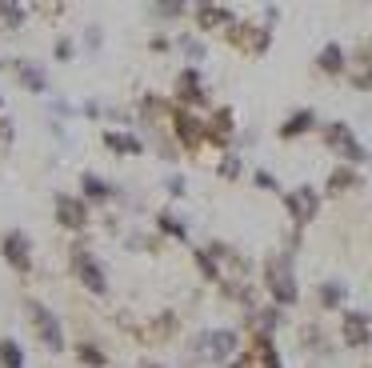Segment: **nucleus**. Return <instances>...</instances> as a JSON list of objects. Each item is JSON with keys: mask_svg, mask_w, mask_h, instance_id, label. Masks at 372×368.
Wrapping results in <instances>:
<instances>
[{"mask_svg": "<svg viewBox=\"0 0 372 368\" xmlns=\"http://www.w3.org/2000/svg\"><path fill=\"white\" fill-rule=\"evenodd\" d=\"M264 288L277 300V308H292L301 300V284H297V268H292V253H272L264 260Z\"/></svg>", "mask_w": 372, "mask_h": 368, "instance_id": "nucleus-1", "label": "nucleus"}, {"mask_svg": "<svg viewBox=\"0 0 372 368\" xmlns=\"http://www.w3.org/2000/svg\"><path fill=\"white\" fill-rule=\"evenodd\" d=\"M188 356L192 360H209V365H229L240 356V336L236 328H209V332H196L188 341Z\"/></svg>", "mask_w": 372, "mask_h": 368, "instance_id": "nucleus-2", "label": "nucleus"}, {"mask_svg": "<svg viewBox=\"0 0 372 368\" xmlns=\"http://www.w3.org/2000/svg\"><path fill=\"white\" fill-rule=\"evenodd\" d=\"M24 317H28V324H32V332H36V341L48 348V352H65V324H60V317L48 308L45 300H24Z\"/></svg>", "mask_w": 372, "mask_h": 368, "instance_id": "nucleus-3", "label": "nucleus"}, {"mask_svg": "<svg viewBox=\"0 0 372 368\" xmlns=\"http://www.w3.org/2000/svg\"><path fill=\"white\" fill-rule=\"evenodd\" d=\"M69 260H72V276H76L93 297H104V292H108V273H104V264L89 253L84 240H76V244L69 249Z\"/></svg>", "mask_w": 372, "mask_h": 368, "instance_id": "nucleus-4", "label": "nucleus"}, {"mask_svg": "<svg viewBox=\"0 0 372 368\" xmlns=\"http://www.w3.org/2000/svg\"><path fill=\"white\" fill-rule=\"evenodd\" d=\"M325 144L336 152V157H345V164H369V148L356 140V133H352V124H345V120H328L325 124Z\"/></svg>", "mask_w": 372, "mask_h": 368, "instance_id": "nucleus-5", "label": "nucleus"}, {"mask_svg": "<svg viewBox=\"0 0 372 368\" xmlns=\"http://www.w3.org/2000/svg\"><path fill=\"white\" fill-rule=\"evenodd\" d=\"M284 208H288V216L297 220V229H304V225H312L316 212H321V192H316L312 184H297L292 192H284Z\"/></svg>", "mask_w": 372, "mask_h": 368, "instance_id": "nucleus-6", "label": "nucleus"}, {"mask_svg": "<svg viewBox=\"0 0 372 368\" xmlns=\"http://www.w3.org/2000/svg\"><path fill=\"white\" fill-rule=\"evenodd\" d=\"M0 253H4V260H8L16 273H28V268H32V236L24 229H8L0 236Z\"/></svg>", "mask_w": 372, "mask_h": 368, "instance_id": "nucleus-7", "label": "nucleus"}, {"mask_svg": "<svg viewBox=\"0 0 372 368\" xmlns=\"http://www.w3.org/2000/svg\"><path fill=\"white\" fill-rule=\"evenodd\" d=\"M52 208H56V225H60V229H69V232H84V229H89V205H84L80 196H72V192H56Z\"/></svg>", "mask_w": 372, "mask_h": 368, "instance_id": "nucleus-8", "label": "nucleus"}, {"mask_svg": "<svg viewBox=\"0 0 372 368\" xmlns=\"http://www.w3.org/2000/svg\"><path fill=\"white\" fill-rule=\"evenodd\" d=\"M229 41L248 56H264L272 45V28H260V24H233L229 28Z\"/></svg>", "mask_w": 372, "mask_h": 368, "instance_id": "nucleus-9", "label": "nucleus"}, {"mask_svg": "<svg viewBox=\"0 0 372 368\" xmlns=\"http://www.w3.org/2000/svg\"><path fill=\"white\" fill-rule=\"evenodd\" d=\"M172 137H176L181 148L196 152V148L205 144V120L196 113H188V108H176V113H172Z\"/></svg>", "mask_w": 372, "mask_h": 368, "instance_id": "nucleus-10", "label": "nucleus"}, {"mask_svg": "<svg viewBox=\"0 0 372 368\" xmlns=\"http://www.w3.org/2000/svg\"><path fill=\"white\" fill-rule=\"evenodd\" d=\"M176 100H181V108H188V113H192V104H205V100H209V89H205L200 69L188 65V69L176 76Z\"/></svg>", "mask_w": 372, "mask_h": 368, "instance_id": "nucleus-11", "label": "nucleus"}, {"mask_svg": "<svg viewBox=\"0 0 372 368\" xmlns=\"http://www.w3.org/2000/svg\"><path fill=\"white\" fill-rule=\"evenodd\" d=\"M117 196H124V188L120 184H108L104 176H96V172H80V200L89 205H108V200H117Z\"/></svg>", "mask_w": 372, "mask_h": 368, "instance_id": "nucleus-12", "label": "nucleus"}, {"mask_svg": "<svg viewBox=\"0 0 372 368\" xmlns=\"http://www.w3.org/2000/svg\"><path fill=\"white\" fill-rule=\"evenodd\" d=\"M192 16H196V28H200V32H216V28L229 32V28L236 24V12L229 8V4H196Z\"/></svg>", "mask_w": 372, "mask_h": 368, "instance_id": "nucleus-13", "label": "nucleus"}, {"mask_svg": "<svg viewBox=\"0 0 372 368\" xmlns=\"http://www.w3.org/2000/svg\"><path fill=\"white\" fill-rule=\"evenodd\" d=\"M340 336H345V345L349 348H369L372 345V317L369 312H345Z\"/></svg>", "mask_w": 372, "mask_h": 368, "instance_id": "nucleus-14", "label": "nucleus"}, {"mask_svg": "<svg viewBox=\"0 0 372 368\" xmlns=\"http://www.w3.org/2000/svg\"><path fill=\"white\" fill-rule=\"evenodd\" d=\"M236 137V116H233V108H216L212 113V120L205 124V140H212V144H229V140Z\"/></svg>", "mask_w": 372, "mask_h": 368, "instance_id": "nucleus-15", "label": "nucleus"}, {"mask_svg": "<svg viewBox=\"0 0 372 368\" xmlns=\"http://www.w3.org/2000/svg\"><path fill=\"white\" fill-rule=\"evenodd\" d=\"M104 148L117 152V157H140V152H144V140H140L137 133H128V128H124V133H120V128H108V133H104Z\"/></svg>", "mask_w": 372, "mask_h": 368, "instance_id": "nucleus-16", "label": "nucleus"}, {"mask_svg": "<svg viewBox=\"0 0 372 368\" xmlns=\"http://www.w3.org/2000/svg\"><path fill=\"white\" fill-rule=\"evenodd\" d=\"M312 128H316V113H312V108H301V113H292L280 124V140L304 137V133H312Z\"/></svg>", "mask_w": 372, "mask_h": 368, "instance_id": "nucleus-17", "label": "nucleus"}, {"mask_svg": "<svg viewBox=\"0 0 372 368\" xmlns=\"http://www.w3.org/2000/svg\"><path fill=\"white\" fill-rule=\"evenodd\" d=\"M16 76L28 92H48V72L36 60H16Z\"/></svg>", "mask_w": 372, "mask_h": 368, "instance_id": "nucleus-18", "label": "nucleus"}, {"mask_svg": "<svg viewBox=\"0 0 372 368\" xmlns=\"http://www.w3.org/2000/svg\"><path fill=\"white\" fill-rule=\"evenodd\" d=\"M316 69L328 72V76H340V72H345V48L336 45V41L325 45L321 52H316Z\"/></svg>", "mask_w": 372, "mask_h": 368, "instance_id": "nucleus-19", "label": "nucleus"}, {"mask_svg": "<svg viewBox=\"0 0 372 368\" xmlns=\"http://www.w3.org/2000/svg\"><path fill=\"white\" fill-rule=\"evenodd\" d=\"M248 324L256 328V336H272L280 328V308L272 304V308H256V312H248Z\"/></svg>", "mask_w": 372, "mask_h": 368, "instance_id": "nucleus-20", "label": "nucleus"}, {"mask_svg": "<svg viewBox=\"0 0 372 368\" xmlns=\"http://www.w3.org/2000/svg\"><path fill=\"white\" fill-rule=\"evenodd\" d=\"M156 232L172 236V240H188V225L172 212V208H161V212H156Z\"/></svg>", "mask_w": 372, "mask_h": 368, "instance_id": "nucleus-21", "label": "nucleus"}, {"mask_svg": "<svg viewBox=\"0 0 372 368\" xmlns=\"http://www.w3.org/2000/svg\"><path fill=\"white\" fill-rule=\"evenodd\" d=\"M253 360H256V368H284V360H280V352H277V345H272V336H256Z\"/></svg>", "mask_w": 372, "mask_h": 368, "instance_id": "nucleus-22", "label": "nucleus"}, {"mask_svg": "<svg viewBox=\"0 0 372 368\" xmlns=\"http://www.w3.org/2000/svg\"><path fill=\"white\" fill-rule=\"evenodd\" d=\"M345 297H349V284H345V280H325V284H321V292H316L321 308H340Z\"/></svg>", "mask_w": 372, "mask_h": 368, "instance_id": "nucleus-23", "label": "nucleus"}, {"mask_svg": "<svg viewBox=\"0 0 372 368\" xmlns=\"http://www.w3.org/2000/svg\"><path fill=\"white\" fill-rule=\"evenodd\" d=\"M192 264L200 268V276L209 280V284H220L224 276H220V264H216V256L209 253V249H192Z\"/></svg>", "mask_w": 372, "mask_h": 368, "instance_id": "nucleus-24", "label": "nucleus"}, {"mask_svg": "<svg viewBox=\"0 0 372 368\" xmlns=\"http://www.w3.org/2000/svg\"><path fill=\"white\" fill-rule=\"evenodd\" d=\"M360 184V176H356V168H349V164H340V168H332L328 172V192H349V188H356Z\"/></svg>", "mask_w": 372, "mask_h": 368, "instance_id": "nucleus-25", "label": "nucleus"}, {"mask_svg": "<svg viewBox=\"0 0 372 368\" xmlns=\"http://www.w3.org/2000/svg\"><path fill=\"white\" fill-rule=\"evenodd\" d=\"M24 21H28V8H24V4H12V0H4V4H0V24H4L8 32H16Z\"/></svg>", "mask_w": 372, "mask_h": 368, "instance_id": "nucleus-26", "label": "nucleus"}, {"mask_svg": "<svg viewBox=\"0 0 372 368\" xmlns=\"http://www.w3.org/2000/svg\"><path fill=\"white\" fill-rule=\"evenodd\" d=\"M76 356H80L84 368H108V352L100 345H89V341H84V345H76Z\"/></svg>", "mask_w": 372, "mask_h": 368, "instance_id": "nucleus-27", "label": "nucleus"}, {"mask_svg": "<svg viewBox=\"0 0 372 368\" xmlns=\"http://www.w3.org/2000/svg\"><path fill=\"white\" fill-rule=\"evenodd\" d=\"M0 368H24V348L16 341H0Z\"/></svg>", "mask_w": 372, "mask_h": 368, "instance_id": "nucleus-28", "label": "nucleus"}, {"mask_svg": "<svg viewBox=\"0 0 372 368\" xmlns=\"http://www.w3.org/2000/svg\"><path fill=\"white\" fill-rule=\"evenodd\" d=\"M176 48L192 60V69H196V60H205V41H200V36H192V32H185V36L176 41Z\"/></svg>", "mask_w": 372, "mask_h": 368, "instance_id": "nucleus-29", "label": "nucleus"}, {"mask_svg": "<svg viewBox=\"0 0 372 368\" xmlns=\"http://www.w3.org/2000/svg\"><path fill=\"white\" fill-rule=\"evenodd\" d=\"M216 172H220V181H236V176L244 172V161H240L236 152H224V157H220V164H216Z\"/></svg>", "mask_w": 372, "mask_h": 368, "instance_id": "nucleus-30", "label": "nucleus"}, {"mask_svg": "<svg viewBox=\"0 0 372 368\" xmlns=\"http://www.w3.org/2000/svg\"><path fill=\"white\" fill-rule=\"evenodd\" d=\"M148 12H152V16H161V21H176V16H185L188 8H185V4H152Z\"/></svg>", "mask_w": 372, "mask_h": 368, "instance_id": "nucleus-31", "label": "nucleus"}, {"mask_svg": "<svg viewBox=\"0 0 372 368\" xmlns=\"http://www.w3.org/2000/svg\"><path fill=\"white\" fill-rule=\"evenodd\" d=\"M52 56H56V60L65 65V60H72V56H76V45H72L69 36H60V41L52 45Z\"/></svg>", "mask_w": 372, "mask_h": 368, "instance_id": "nucleus-32", "label": "nucleus"}, {"mask_svg": "<svg viewBox=\"0 0 372 368\" xmlns=\"http://www.w3.org/2000/svg\"><path fill=\"white\" fill-rule=\"evenodd\" d=\"M164 188H168V196H176V200H181V196L188 192V181L181 176V172H172V176L164 181Z\"/></svg>", "mask_w": 372, "mask_h": 368, "instance_id": "nucleus-33", "label": "nucleus"}, {"mask_svg": "<svg viewBox=\"0 0 372 368\" xmlns=\"http://www.w3.org/2000/svg\"><path fill=\"white\" fill-rule=\"evenodd\" d=\"M152 332H156V336H172V332H176V317H172V312H161V321L152 324Z\"/></svg>", "mask_w": 372, "mask_h": 368, "instance_id": "nucleus-34", "label": "nucleus"}, {"mask_svg": "<svg viewBox=\"0 0 372 368\" xmlns=\"http://www.w3.org/2000/svg\"><path fill=\"white\" fill-rule=\"evenodd\" d=\"M253 181H256V188H264V192H277V176H272V172H264V168H256Z\"/></svg>", "mask_w": 372, "mask_h": 368, "instance_id": "nucleus-35", "label": "nucleus"}, {"mask_svg": "<svg viewBox=\"0 0 372 368\" xmlns=\"http://www.w3.org/2000/svg\"><path fill=\"white\" fill-rule=\"evenodd\" d=\"M100 45H104V32H100L96 24H89V28H84V48H93V52H96Z\"/></svg>", "mask_w": 372, "mask_h": 368, "instance_id": "nucleus-36", "label": "nucleus"}, {"mask_svg": "<svg viewBox=\"0 0 372 368\" xmlns=\"http://www.w3.org/2000/svg\"><path fill=\"white\" fill-rule=\"evenodd\" d=\"M48 108H52V116H72V104H69V100H52Z\"/></svg>", "mask_w": 372, "mask_h": 368, "instance_id": "nucleus-37", "label": "nucleus"}, {"mask_svg": "<svg viewBox=\"0 0 372 368\" xmlns=\"http://www.w3.org/2000/svg\"><path fill=\"white\" fill-rule=\"evenodd\" d=\"M12 137H16V133H12V120H0V144H12Z\"/></svg>", "mask_w": 372, "mask_h": 368, "instance_id": "nucleus-38", "label": "nucleus"}, {"mask_svg": "<svg viewBox=\"0 0 372 368\" xmlns=\"http://www.w3.org/2000/svg\"><path fill=\"white\" fill-rule=\"evenodd\" d=\"M148 48H152V52H164V48H168V36H161V32H156V36L148 41Z\"/></svg>", "mask_w": 372, "mask_h": 368, "instance_id": "nucleus-39", "label": "nucleus"}, {"mask_svg": "<svg viewBox=\"0 0 372 368\" xmlns=\"http://www.w3.org/2000/svg\"><path fill=\"white\" fill-rule=\"evenodd\" d=\"M144 368H164V365H152V360H148V365H144Z\"/></svg>", "mask_w": 372, "mask_h": 368, "instance_id": "nucleus-40", "label": "nucleus"}, {"mask_svg": "<svg viewBox=\"0 0 372 368\" xmlns=\"http://www.w3.org/2000/svg\"><path fill=\"white\" fill-rule=\"evenodd\" d=\"M0 104H4V100H0Z\"/></svg>", "mask_w": 372, "mask_h": 368, "instance_id": "nucleus-41", "label": "nucleus"}]
</instances>
